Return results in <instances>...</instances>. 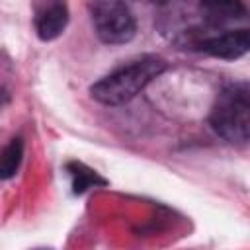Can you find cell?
<instances>
[{
	"instance_id": "cell-2",
	"label": "cell",
	"mask_w": 250,
	"mask_h": 250,
	"mask_svg": "<svg viewBox=\"0 0 250 250\" xmlns=\"http://www.w3.org/2000/svg\"><path fill=\"white\" fill-rule=\"evenodd\" d=\"M209 123L230 145H246L250 137V88L248 82L227 86L215 100Z\"/></svg>"
},
{
	"instance_id": "cell-1",
	"label": "cell",
	"mask_w": 250,
	"mask_h": 250,
	"mask_svg": "<svg viewBox=\"0 0 250 250\" xmlns=\"http://www.w3.org/2000/svg\"><path fill=\"white\" fill-rule=\"evenodd\" d=\"M166 66L168 64L162 57L145 55L115 68L113 72L92 84L90 94L96 102L104 105H121L133 100L141 90H145V86L150 84L156 76H160Z\"/></svg>"
},
{
	"instance_id": "cell-5",
	"label": "cell",
	"mask_w": 250,
	"mask_h": 250,
	"mask_svg": "<svg viewBox=\"0 0 250 250\" xmlns=\"http://www.w3.org/2000/svg\"><path fill=\"white\" fill-rule=\"evenodd\" d=\"M199 49L215 59H225V61L240 59L250 49V31L246 27H240L211 35L199 43Z\"/></svg>"
},
{
	"instance_id": "cell-8",
	"label": "cell",
	"mask_w": 250,
	"mask_h": 250,
	"mask_svg": "<svg viewBox=\"0 0 250 250\" xmlns=\"http://www.w3.org/2000/svg\"><path fill=\"white\" fill-rule=\"evenodd\" d=\"M23 158V141L12 139L2 150H0V180H8L16 176L20 164Z\"/></svg>"
},
{
	"instance_id": "cell-3",
	"label": "cell",
	"mask_w": 250,
	"mask_h": 250,
	"mask_svg": "<svg viewBox=\"0 0 250 250\" xmlns=\"http://www.w3.org/2000/svg\"><path fill=\"white\" fill-rule=\"evenodd\" d=\"M90 14L96 35L107 45L129 43L137 33V21L123 0H94Z\"/></svg>"
},
{
	"instance_id": "cell-4",
	"label": "cell",
	"mask_w": 250,
	"mask_h": 250,
	"mask_svg": "<svg viewBox=\"0 0 250 250\" xmlns=\"http://www.w3.org/2000/svg\"><path fill=\"white\" fill-rule=\"evenodd\" d=\"M68 23L66 0H33V25L41 41L57 39Z\"/></svg>"
},
{
	"instance_id": "cell-7",
	"label": "cell",
	"mask_w": 250,
	"mask_h": 250,
	"mask_svg": "<svg viewBox=\"0 0 250 250\" xmlns=\"http://www.w3.org/2000/svg\"><path fill=\"white\" fill-rule=\"evenodd\" d=\"M66 172L72 180V191L74 193H84L86 189L90 188H96V186H105V180L100 178L92 168L84 166L82 162H68L66 164Z\"/></svg>"
},
{
	"instance_id": "cell-6",
	"label": "cell",
	"mask_w": 250,
	"mask_h": 250,
	"mask_svg": "<svg viewBox=\"0 0 250 250\" xmlns=\"http://www.w3.org/2000/svg\"><path fill=\"white\" fill-rule=\"evenodd\" d=\"M201 10L207 21L213 25L244 20L246 16V6L242 0H201Z\"/></svg>"
},
{
	"instance_id": "cell-9",
	"label": "cell",
	"mask_w": 250,
	"mask_h": 250,
	"mask_svg": "<svg viewBox=\"0 0 250 250\" xmlns=\"http://www.w3.org/2000/svg\"><path fill=\"white\" fill-rule=\"evenodd\" d=\"M143 2H148V4H158V6H162V4H168L170 0H143Z\"/></svg>"
}]
</instances>
